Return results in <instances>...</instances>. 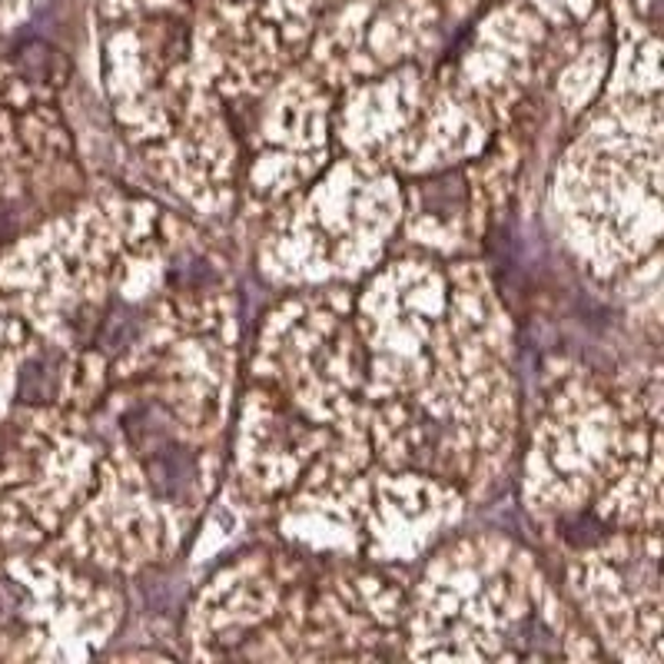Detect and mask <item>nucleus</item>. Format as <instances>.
<instances>
[{
  "label": "nucleus",
  "instance_id": "obj_1",
  "mask_svg": "<svg viewBox=\"0 0 664 664\" xmlns=\"http://www.w3.org/2000/svg\"><path fill=\"white\" fill-rule=\"evenodd\" d=\"M57 389V362L50 355H34L21 373V399L24 402H47Z\"/></svg>",
  "mask_w": 664,
  "mask_h": 664
},
{
  "label": "nucleus",
  "instance_id": "obj_2",
  "mask_svg": "<svg viewBox=\"0 0 664 664\" xmlns=\"http://www.w3.org/2000/svg\"><path fill=\"white\" fill-rule=\"evenodd\" d=\"M150 475L157 482L160 492L167 495H177L186 482H190V469H186V456L180 449H170V452H160L157 462L150 466Z\"/></svg>",
  "mask_w": 664,
  "mask_h": 664
},
{
  "label": "nucleus",
  "instance_id": "obj_3",
  "mask_svg": "<svg viewBox=\"0 0 664 664\" xmlns=\"http://www.w3.org/2000/svg\"><path fill=\"white\" fill-rule=\"evenodd\" d=\"M133 336H136V319H133V313H130L126 306H117V313H107V316L100 319V333H97L100 349L117 352V349L130 346Z\"/></svg>",
  "mask_w": 664,
  "mask_h": 664
},
{
  "label": "nucleus",
  "instance_id": "obj_4",
  "mask_svg": "<svg viewBox=\"0 0 664 664\" xmlns=\"http://www.w3.org/2000/svg\"><path fill=\"white\" fill-rule=\"evenodd\" d=\"M24 70L31 73V77H53V63H57V53L44 44H34L24 50Z\"/></svg>",
  "mask_w": 664,
  "mask_h": 664
},
{
  "label": "nucleus",
  "instance_id": "obj_5",
  "mask_svg": "<svg viewBox=\"0 0 664 664\" xmlns=\"http://www.w3.org/2000/svg\"><path fill=\"white\" fill-rule=\"evenodd\" d=\"M21 588L11 584V581H0V625H11L17 615H21Z\"/></svg>",
  "mask_w": 664,
  "mask_h": 664
}]
</instances>
